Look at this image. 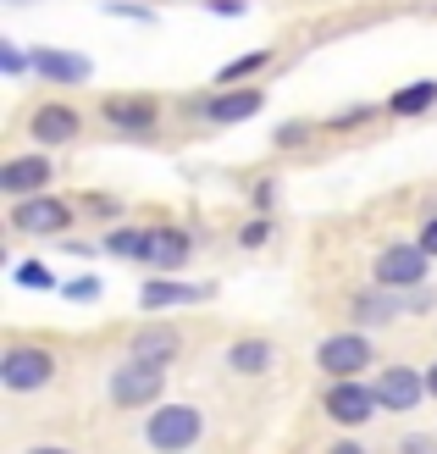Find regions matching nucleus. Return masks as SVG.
Returning a JSON list of instances; mask_svg holds the SVG:
<instances>
[{
    "label": "nucleus",
    "mask_w": 437,
    "mask_h": 454,
    "mask_svg": "<svg viewBox=\"0 0 437 454\" xmlns=\"http://www.w3.org/2000/svg\"><path fill=\"white\" fill-rule=\"evenodd\" d=\"M144 261L150 266H183V261H189V233H177V227H155Z\"/></svg>",
    "instance_id": "16"
},
{
    "label": "nucleus",
    "mask_w": 437,
    "mask_h": 454,
    "mask_svg": "<svg viewBox=\"0 0 437 454\" xmlns=\"http://www.w3.org/2000/svg\"><path fill=\"white\" fill-rule=\"evenodd\" d=\"M316 366H321V372H332L338 382H355V372L371 366V344H365L360 333H338V338H327V344H321Z\"/></svg>",
    "instance_id": "4"
},
{
    "label": "nucleus",
    "mask_w": 437,
    "mask_h": 454,
    "mask_svg": "<svg viewBox=\"0 0 437 454\" xmlns=\"http://www.w3.org/2000/svg\"><path fill=\"white\" fill-rule=\"evenodd\" d=\"M399 454H437V438H399Z\"/></svg>",
    "instance_id": "24"
},
{
    "label": "nucleus",
    "mask_w": 437,
    "mask_h": 454,
    "mask_svg": "<svg viewBox=\"0 0 437 454\" xmlns=\"http://www.w3.org/2000/svg\"><path fill=\"white\" fill-rule=\"evenodd\" d=\"M66 222H73V211H66L61 200H51V194L17 200V211H12V227H17V233H61Z\"/></svg>",
    "instance_id": "7"
},
{
    "label": "nucleus",
    "mask_w": 437,
    "mask_h": 454,
    "mask_svg": "<svg viewBox=\"0 0 437 454\" xmlns=\"http://www.w3.org/2000/svg\"><path fill=\"white\" fill-rule=\"evenodd\" d=\"M266 239H271V227H266V222H255V227H244V244H249V249H255V244H266Z\"/></svg>",
    "instance_id": "27"
},
{
    "label": "nucleus",
    "mask_w": 437,
    "mask_h": 454,
    "mask_svg": "<svg viewBox=\"0 0 437 454\" xmlns=\"http://www.w3.org/2000/svg\"><path fill=\"white\" fill-rule=\"evenodd\" d=\"M426 394H432V399H437V366H432V372H426Z\"/></svg>",
    "instance_id": "30"
},
{
    "label": "nucleus",
    "mask_w": 437,
    "mask_h": 454,
    "mask_svg": "<svg viewBox=\"0 0 437 454\" xmlns=\"http://www.w3.org/2000/svg\"><path fill=\"white\" fill-rule=\"evenodd\" d=\"M277 366V349L266 344V338H244V344L227 349V372H238V377H261Z\"/></svg>",
    "instance_id": "13"
},
{
    "label": "nucleus",
    "mask_w": 437,
    "mask_h": 454,
    "mask_svg": "<svg viewBox=\"0 0 437 454\" xmlns=\"http://www.w3.org/2000/svg\"><path fill=\"white\" fill-rule=\"evenodd\" d=\"M432 100H437V83H410V89H399V95L387 100V111H399V117H421Z\"/></svg>",
    "instance_id": "18"
},
{
    "label": "nucleus",
    "mask_w": 437,
    "mask_h": 454,
    "mask_svg": "<svg viewBox=\"0 0 437 454\" xmlns=\"http://www.w3.org/2000/svg\"><path fill=\"white\" fill-rule=\"evenodd\" d=\"M34 67L44 78H56V83H83L89 73H95V67H89V56H78V51H51V44H44V51H34Z\"/></svg>",
    "instance_id": "10"
},
{
    "label": "nucleus",
    "mask_w": 437,
    "mask_h": 454,
    "mask_svg": "<svg viewBox=\"0 0 437 454\" xmlns=\"http://www.w3.org/2000/svg\"><path fill=\"white\" fill-rule=\"evenodd\" d=\"M105 122H117V128H150L155 122V100L150 95H111L105 100Z\"/></svg>",
    "instance_id": "14"
},
{
    "label": "nucleus",
    "mask_w": 437,
    "mask_h": 454,
    "mask_svg": "<svg viewBox=\"0 0 437 454\" xmlns=\"http://www.w3.org/2000/svg\"><path fill=\"white\" fill-rule=\"evenodd\" d=\"M0 61H6V73H22V67H28V61H22V51H17V44H0Z\"/></svg>",
    "instance_id": "26"
},
{
    "label": "nucleus",
    "mask_w": 437,
    "mask_h": 454,
    "mask_svg": "<svg viewBox=\"0 0 437 454\" xmlns=\"http://www.w3.org/2000/svg\"><path fill=\"white\" fill-rule=\"evenodd\" d=\"M28 454H73V449H28Z\"/></svg>",
    "instance_id": "31"
},
{
    "label": "nucleus",
    "mask_w": 437,
    "mask_h": 454,
    "mask_svg": "<svg viewBox=\"0 0 437 454\" xmlns=\"http://www.w3.org/2000/svg\"><path fill=\"white\" fill-rule=\"evenodd\" d=\"M266 100L255 95V89H233V95H216L211 106H205V117L211 122H244V117H255Z\"/></svg>",
    "instance_id": "15"
},
{
    "label": "nucleus",
    "mask_w": 437,
    "mask_h": 454,
    "mask_svg": "<svg viewBox=\"0 0 437 454\" xmlns=\"http://www.w3.org/2000/svg\"><path fill=\"white\" fill-rule=\"evenodd\" d=\"M160 388H167V372H160V366H139V360H128V366L111 377V399H117L122 411H133V404H155Z\"/></svg>",
    "instance_id": "5"
},
{
    "label": "nucleus",
    "mask_w": 437,
    "mask_h": 454,
    "mask_svg": "<svg viewBox=\"0 0 437 454\" xmlns=\"http://www.w3.org/2000/svg\"><path fill=\"white\" fill-rule=\"evenodd\" d=\"M111 255H128V261H144L150 255V233H139V227H117V233L105 239Z\"/></svg>",
    "instance_id": "19"
},
{
    "label": "nucleus",
    "mask_w": 437,
    "mask_h": 454,
    "mask_svg": "<svg viewBox=\"0 0 437 454\" xmlns=\"http://www.w3.org/2000/svg\"><path fill=\"white\" fill-rule=\"evenodd\" d=\"M172 300H211V288L205 283H144V305L150 310L172 305Z\"/></svg>",
    "instance_id": "17"
},
{
    "label": "nucleus",
    "mask_w": 437,
    "mask_h": 454,
    "mask_svg": "<svg viewBox=\"0 0 437 454\" xmlns=\"http://www.w3.org/2000/svg\"><path fill=\"white\" fill-rule=\"evenodd\" d=\"M28 128H34L39 145H66V139H78V111H66V106H39Z\"/></svg>",
    "instance_id": "12"
},
{
    "label": "nucleus",
    "mask_w": 437,
    "mask_h": 454,
    "mask_svg": "<svg viewBox=\"0 0 437 454\" xmlns=\"http://www.w3.org/2000/svg\"><path fill=\"white\" fill-rule=\"evenodd\" d=\"M421 394H426V377L410 366H387L377 377V404H387V411H416Z\"/></svg>",
    "instance_id": "8"
},
{
    "label": "nucleus",
    "mask_w": 437,
    "mask_h": 454,
    "mask_svg": "<svg viewBox=\"0 0 437 454\" xmlns=\"http://www.w3.org/2000/svg\"><path fill=\"white\" fill-rule=\"evenodd\" d=\"M44 184H51V161L44 155H17V161L0 167V189L6 194H39Z\"/></svg>",
    "instance_id": "9"
},
{
    "label": "nucleus",
    "mask_w": 437,
    "mask_h": 454,
    "mask_svg": "<svg viewBox=\"0 0 437 454\" xmlns=\"http://www.w3.org/2000/svg\"><path fill=\"white\" fill-rule=\"evenodd\" d=\"M144 438H150V449H160V454L189 449V443L199 438V411H194V404H160V411L150 416V427H144Z\"/></svg>",
    "instance_id": "1"
},
{
    "label": "nucleus",
    "mask_w": 437,
    "mask_h": 454,
    "mask_svg": "<svg viewBox=\"0 0 437 454\" xmlns=\"http://www.w3.org/2000/svg\"><path fill=\"white\" fill-rule=\"evenodd\" d=\"M365 117H371V106H355V111H343V117H338L332 128H360Z\"/></svg>",
    "instance_id": "25"
},
{
    "label": "nucleus",
    "mask_w": 437,
    "mask_h": 454,
    "mask_svg": "<svg viewBox=\"0 0 437 454\" xmlns=\"http://www.w3.org/2000/svg\"><path fill=\"white\" fill-rule=\"evenodd\" d=\"M100 294V278H78L73 288H66V300H95Z\"/></svg>",
    "instance_id": "23"
},
{
    "label": "nucleus",
    "mask_w": 437,
    "mask_h": 454,
    "mask_svg": "<svg viewBox=\"0 0 437 454\" xmlns=\"http://www.w3.org/2000/svg\"><path fill=\"white\" fill-rule=\"evenodd\" d=\"M421 249H426V255H437V222L421 227Z\"/></svg>",
    "instance_id": "28"
},
{
    "label": "nucleus",
    "mask_w": 437,
    "mask_h": 454,
    "mask_svg": "<svg viewBox=\"0 0 437 454\" xmlns=\"http://www.w3.org/2000/svg\"><path fill=\"white\" fill-rule=\"evenodd\" d=\"M177 333H167V327H144L139 338L128 344V360H139V366H167V360H177Z\"/></svg>",
    "instance_id": "11"
},
{
    "label": "nucleus",
    "mask_w": 437,
    "mask_h": 454,
    "mask_svg": "<svg viewBox=\"0 0 437 454\" xmlns=\"http://www.w3.org/2000/svg\"><path fill=\"white\" fill-rule=\"evenodd\" d=\"M332 454H365L360 443H332Z\"/></svg>",
    "instance_id": "29"
},
{
    "label": "nucleus",
    "mask_w": 437,
    "mask_h": 454,
    "mask_svg": "<svg viewBox=\"0 0 437 454\" xmlns=\"http://www.w3.org/2000/svg\"><path fill=\"white\" fill-rule=\"evenodd\" d=\"M266 61H271V51H249V56H238V61H227L216 83H238V78H249V73H261Z\"/></svg>",
    "instance_id": "21"
},
{
    "label": "nucleus",
    "mask_w": 437,
    "mask_h": 454,
    "mask_svg": "<svg viewBox=\"0 0 437 454\" xmlns=\"http://www.w3.org/2000/svg\"><path fill=\"white\" fill-rule=\"evenodd\" d=\"M321 411H327L338 427H365L377 411V388H365V382H332L327 399H321Z\"/></svg>",
    "instance_id": "6"
},
{
    "label": "nucleus",
    "mask_w": 437,
    "mask_h": 454,
    "mask_svg": "<svg viewBox=\"0 0 437 454\" xmlns=\"http://www.w3.org/2000/svg\"><path fill=\"white\" fill-rule=\"evenodd\" d=\"M17 283H22V288H51L56 278H51L39 261H22V266H17Z\"/></svg>",
    "instance_id": "22"
},
{
    "label": "nucleus",
    "mask_w": 437,
    "mask_h": 454,
    "mask_svg": "<svg viewBox=\"0 0 437 454\" xmlns=\"http://www.w3.org/2000/svg\"><path fill=\"white\" fill-rule=\"evenodd\" d=\"M387 316H399V294H365V300H355V322H387Z\"/></svg>",
    "instance_id": "20"
},
{
    "label": "nucleus",
    "mask_w": 437,
    "mask_h": 454,
    "mask_svg": "<svg viewBox=\"0 0 437 454\" xmlns=\"http://www.w3.org/2000/svg\"><path fill=\"white\" fill-rule=\"evenodd\" d=\"M416 283H426V249L421 244H387L382 255H377V288L404 294V288H416Z\"/></svg>",
    "instance_id": "2"
},
{
    "label": "nucleus",
    "mask_w": 437,
    "mask_h": 454,
    "mask_svg": "<svg viewBox=\"0 0 437 454\" xmlns=\"http://www.w3.org/2000/svg\"><path fill=\"white\" fill-rule=\"evenodd\" d=\"M51 377H56V355H51V349H28V344H17V349H6V360H0V382H6L12 394L44 388Z\"/></svg>",
    "instance_id": "3"
}]
</instances>
